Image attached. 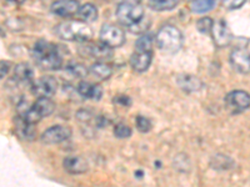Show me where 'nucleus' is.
Listing matches in <instances>:
<instances>
[{"mask_svg":"<svg viewBox=\"0 0 250 187\" xmlns=\"http://www.w3.org/2000/svg\"><path fill=\"white\" fill-rule=\"evenodd\" d=\"M31 56L35 64L43 70H59L62 65V57L58 45L39 40L31 48Z\"/></svg>","mask_w":250,"mask_h":187,"instance_id":"1","label":"nucleus"},{"mask_svg":"<svg viewBox=\"0 0 250 187\" xmlns=\"http://www.w3.org/2000/svg\"><path fill=\"white\" fill-rule=\"evenodd\" d=\"M55 33L60 39L66 40V41H79V43H85L93 37L91 29L83 20L82 21L71 20V21L60 23L55 28Z\"/></svg>","mask_w":250,"mask_h":187,"instance_id":"2","label":"nucleus"},{"mask_svg":"<svg viewBox=\"0 0 250 187\" xmlns=\"http://www.w3.org/2000/svg\"><path fill=\"white\" fill-rule=\"evenodd\" d=\"M156 45L165 53H176L182 49L184 43L183 33L173 25H165L159 29L155 35Z\"/></svg>","mask_w":250,"mask_h":187,"instance_id":"3","label":"nucleus"},{"mask_svg":"<svg viewBox=\"0 0 250 187\" xmlns=\"http://www.w3.org/2000/svg\"><path fill=\"white\" fill-rule=\"evenodd\" d=\"M144 17V8L140 4H119L118 5V21L126 29L130 28L134 24L139 23Z\"/></svg>","mask_w":250,"mask_h":187,"instance_id":"4","label":"nucleus"},{"mask_svg":"<svg viewBox=\"0 0 250 187\" xmlns=\"http://www.w3.org/2000/svg\"><path fill=\"white\" fill-rule=\"evenodd\" d=\"M225 106L231 113H242L250 108V95L244 90H234L225 96Z\"/></svg>","mask_w":250,"mask_h":187,"instance_id":"5","label":"nucleus"},{"mask_svg":"<svg viewBox=\"0 0 250 187\" xmlns=\"http://www.w3.org/2000/svg\"><path fill=\"white\" fill-rule=\"evenodd\" d=\"M100 41L111 48H119L125 43V34L124 31L119 26L111 25V24H105L103 25L100 30Z\"/></svg>","mask_w":250,"mask_h":187,"instance_id":"6","label":"nucleus"},{"mask_svg":"<svg viewBox=\"0 0 250 187\" xmlns=\"http://www.w3.org/2000/svg\"><path fill=\"white\" fill-rule=\"evenodd\" d=\"M71 136V130L68 126H62V125H54L51 128L46 129L42 136L40 141L45 145H57L60 142L65 141Z\"/></svg>","mask_w":250,"mask_h":187,"instance_id":"7","label":"nucleus"},{"mask_svg":"<svg viewBox=\"0 0 250 187\" xmlns=\"http://www.w3.org/2000/svg\"><path fill=\"white\" fill-rule=\"evenodd\" d=\"M58 81L53 76H43L31 84V93L38 97H51L55 95Z\"/></svg>","mask_w":250,"mask_h":187,"instance_id":"8","label":"nucleus"},{"mask_svg":"<svg viewBox=\"0 0 250 187\" xmlns=\"http://www.w3.org/2000/svg\"><path fill=\"white\" fill-rule=\"evenodd\" d=\"M230 64L234 70L240 74L250 73V53L245 48H235L230 53Z\"/></svg>","mask_w":250,"mask_h":187,"instance_id":"9","label":"nucleus"},{"mask_svg":"<svg viewBox=\"0 0 250 187\" xmlns=\"http://www.w3.org/2000/svg\"><path fill=\"white\" fill-rule=\"evenodd\" d=\"M211 37H213L215 45L219 48H225L233 40V35H231L230 30H229L224 20H219V21L214 23L213 29H211Z\"/></svg>","mask_w":250,"mask_h":187,"instance_id":"10","label":"nucleus"},{"mask_svg":"<svg viewBox=\"0 0 250 187\" xmlns=\"http://www.w3.org/2000/svg\"><path fill=\"white\" fill-rule=\"evenodd\" d=\"M80 4L78 0H57L51 4V12L62 18H70L78 14Z\"/></svg>","mask_w":250,"mask_h":187,"instance_id":"11","label":"nucleus"},{"mask_svg":"<svg viewBox=\"0 0 250 187\" xmlns=\"http://www.w3.org/2000/svg\"><path fill=\"white\" fill-rule=\"evenodd\" d=\"M176 84L183 91L188 94L198 93L204 88V82L195 75L180 74L176 76Z\"/></svg>","mask_w":250,"mask_h":187,"instance_id":"12","label":"nucleus"},{"mask_svg":"<svg viewBox=\"0 0 250 187\" xmlns=\"http://www.w3.org/2000/svg\"><path fill=\"white\" fill-rule=\"evenodd\" d=\"M153 60V51H135L130 56V66L137 73H144L149 69Z\"/></svg>","mask_w":250,"mask_h":187,"instance_id":"13","label":"nucleus"},{"mask_svg":"<svg viewBox=\"0 0 250 187\" xmlns=\"http://www.w3.org/2000/svg\"><path fill=\"white\" fill-rule=\"evenodd\" d=\"M62 168L71 175H79L88 171V162L80 156H66L62 160Z\"/></svg>","mask_w":250,"mask_h":187,"instance_id":"14","label":"nucleus"},{"mask_svg":"<svg viewBox=\"0 0 250 187\" xmlns=\"http://www.w3.org/2000/svg\"><path fill=\"white\" fill-rule=\"evenodd\" d=\"M77 90L80 96L94 100V101H99L104 93L102 86L98 84H90L88 81H80L77 86Z\"/></svg>","mask_w":250,"mask_h":187,"instance_id":"15","label":"nucleus"},{"mask_svg":"<svg viewBox=\"0 0 250 187\" xmlns=\"http://www.w3.org/2000/svg\"><path fill=\"white\" fill-rule=\"evenodd\" d=\"M15 131L21 139L26 140V141H31L37 136V129H35L34 124L28 122L20 115H18L15 119Z\"/></svg>","mask_w":250,"mask_h":187,"instance_id":"16","label":"nucleus"},{"mask_svg":"<svg viewBox=\"0 0 250 187\" xmlns=\"http://www.w3.org/2000/svg\"><path fill=\"white\" fill-rule=\"evenodd\" d=\"M86 54L90 55L94 59L99 60V61H106V60H110L113 57V48L104 43H98L93 44V45L88 46V51Z\"/></svg>","mask_w":250,"mask_h":187,"instance_id":"17","label":"nucleus"},{"mask_svg":"<svg viewBox=\"0 0 250 187\" xmlns=\"http://www.w3.org/2000/svg\"><path fill=\"white\" fill-rule=\"evenodd\" d=\"M14 79L20 84L31 85L34 82L33 81L34 80V70L29 64H25V62L18 64L14 69Z\"/></svg>","mask_w":250,"mask_h":187,"instance_id":"18","label":"nucleus"},{"mask_svg":"<svg viewBox=\"0 0 250 187\" xmlns=\"http://www.w3.org/2000/svg\"><path fill=\"white\" fill-rule=\"evenodd\" d=\"M33 108H34V110L39 113L40 117L43 119V117L49 116V115H51V113L54 112L55 104L51 101L50 97H38L37 101H35L34 105H33Z\"/></svg>","mask_w":250,"mask_h":187,"instance_id":"19","label":"nucleus"},{"mask_svg":"<svg viewBox=\"0 0 250 187\" xmlns=\"http://www.w3.org/2000/svg\"><path fill=\"white\" fill-rule=\"evenodd\" d=\"M90 73L99 80H106L113 74V69L110 65H108L105 61H98L94 62L90 66Z\"/></svg>","mask_w":250,"mask_h":187,"instance_id":"20","label":"nucleus"},{"mask_svg":"<svg viewBox=\"0 0 250 187\" xmlns=\"http://www.w3.org/2000/svg\"><path fill=\"white\" fill-rule=\"evenodd\" d=\"M79 17L83 21H85V23H93L95 20L98 19V8L94 4L91 3H86L84 5L80 6L79 10Z\"/></svg>","mask_w":250,"mask_h":187,"instance_id":"21","label":"nucleus"},{"mask_svg":"<svg viewBox=\"0 0 250 187\" xmlns=\"http://www.w3.org/2000/svg\"><path fill=\"white\" fill-rule=\"evenodd\" d=\"M210 165L211 168H215V170H229V168H231L234 166V161L229 156L218 153V155L213 156Z\"/></svg>","mask_w":250,"mask_h":187,"instance_id":"22","label":"nucleus"},{"mask_svg":"<svg viewBox=\"0 0 250 187\" xmlns=\"http://www.w3.org/2000/svg\"><path fill=\"white\" fill-rule=\"evenodd\" d=\"M216 0H193L190 3V10L195 14H205L215 6Z\"/></svg>","mask_w":250,"mask_h":187,"instance_id":"23","label":"nucleus"},{"mask_svg":"<svg viewBox=\"0 0 250 187\" xmlns=\"http://www.w3.org/2000/svg\"><path fill=\"white\" fill-rule=\"evenodd\" d=\"M180 0H148V5L156 12H168L175 8Z\"/></svg>","mask_w":250,"mask_h":187,"instance_id":"24","label":"nucleus"},{"mask_svg":"<svg viewBox=\"0 0 250 187\" xmlns=\"http://www.w3.org/2000/svg\"><path fill=\"white\" fill-rule=\"evenodd\" d=\"M65 73L68 75H70L71 77H77V79H83L88 75V69L83 64L79 62L71 61L69 62L68 65L65 66Z\"/></svg>","mask_w":250,"mask_h":187,"instance_id":"25","label":"nucleus"},{"mask_svg":"<svg viewBox=\"0 0 250 187\" xmlns=\"http://www.w3.org/2000/svg\"><path fill=\"white\" fill-rule=\"evenodd\" d=\"M154 37L151 34H144L135 41L137 51H151L153 49Z\"/></svg>","mask_w":250,"mask_h":187,"instance_id":"26","label":"nucleus"},{"mask_svg":"<svg viewBox=\"0 0 250 187\" xmlns=\"http://www.w3.org/2000/svg\"><path fill=\"white\" fill-rule=\"evenodd\" d=\"M174 168L182 171V172H188L190 170V161L188 159V156L184 153H180V155L175 156V159L173 161Z\"/></svg>","mask_w":250,"mask_h":187,"instance_id":"27","label":"nucleus"},{"mask_svg":"<svg viewBox=\"0 0 250 187\" xmlns=\"http://www.w3.org/2000/svg\"><path fill=\"white\" fill-rule=\"evenodd\" d=\"M114 135L118 139H129L131 136V129L124 122H118L114 126Z\"/></svg>","mask_w":250,"mask_h":187,"instance_id":"28","label":"nucleus"},{"mask_svg":"<svg viewBox=\"0 0 250 187\" xmlns=\"http://www.w3.org/2000/svg\"><path fill=\"white\" fill-rule=\"evenodd\" d=\"M213 25V19H210L209 17H204L196 21V29H198L202 34H209V33H211Z\"/></svg>","mask_w":250,"mask_h":187,"instance_id":"29","label":"nucleus"},{"mask_svg":"<svg viewBox=\"0 0 250 187\" xmlns=\"http://www.w3.org/2000/svg\"><path fill=\"white\" fill-rule=\"evenodd\" d=\"M149 25H150V20H149V18L145 15V17L140 20L139 23L131 25L130 28H128V30L130 31V33H133V34H142V33H145V30L148 29Z\"/></svg>","mask_w":250,"mask_h":187,"instance_id":"30","label":"nucleus"},{"mask_svg":"<svg viewBox=\"0 0 250 187\" xmlns=\"http://www.w3.org/2000/svg\"><path fill=\"white\" fill-rule=\"evenodd\" d=\"M135 124H137L138 130L143 133H146L151 130V121L143 115H138L135 119Z\"/></svg>","mask_w":250,"mask_h":187,"instance_id":"31","label":"nucleus"},{"mask_svg":"<svg viewBox=\"0 0 250 187\" xmlns=\"http://www.w3.org/2000/svg\"><path fill=\"white\" fill-rule=\"evenodd\" d=\"M245 3H247V0H222L223 6H224L225 9H228V10L240 9Z\"/></svg>","mask_w":250,"mask_h":187,"instance_id":"32","label":"nucleus"},{"mask_svg":"<svg viewBox=\"0 0 250 187\" xmlns=\"http://www.w3.org/2000/svg\"><path fill=\"white\" fill-rule=\"evenodd\" d=\"M113 102L115 105L123 106V108H129V106H131V99L128 95H117L113 99Z\"/></svg>","mask_w":250,"mask_h":187,"instance_id":"33","label":"nucleus"},{"mask_svg":"<svg viewBox=\"0 0 250 187\" xmlns=\"http://www.w3.org/2000/svg\"><path fill=\"white\" fill-rule=\"evenodd\" d=\"M77 119L82 122H89L93 120V113L88 110H79L77 112Z\"/></svg>","mask_w":250,"mask_h":187,"instance_id":"34","label":"nucleus"},{"mask_svg":"<svg viewBox=\"0 0 250 187\" xmlns=\"http://www.w3.org/2000/svg\"><path fill=\"white\" fill-rule=\"evenodd\" d=\"M109 122H110V120L106 116H104V115H100V116H98L97 119H95V124H97L98 128H106L109 125Z\"/></svg>","mask_w":250,"mask_h":187,"instance_id":"35","label":"nucleus"},{"mask_svg":"<svg viewBox=\"0 0 250 187\" xmlns=\"http://www.w3.org/2000/svg\"><path fill=\"white\" fill-rule=\"evenodd\" d=\"M9 62L6 61H1V71H0V75H1V79H3L4 76H5L6 74H8V71H9Z\"/></svg>","mask_w":250,"mask_h":187,"instance_id":"36","label":"nucleus"},{"mask_svg":"<svg viewBox=\"0 0 250 187\" xmlns=\"http://www.w3.org/2000/svg\"><path fill=\"white\" fill-rule=\"evenodd\" d=\"M118 4H139L142 0H115Z\"/></svg>","mask_w":250,"mask_h":187,"instance_id":"37","label":"nucleus"},{"mask_svg":"<svg viewBox=\"0 0 250 187\" xmlns=\"http://www.w3.org/2000/svg\"><path fill=\"white\" fill-rule=\"evenodd\" d=\"M9 1H12V3H15V4H23L25 0H9Z\"/></svg>","mask_w":250,"mask_h":187,"instance_id":"38","label":"nucleus"},{"mask_svg":"<svg viewBox=\"0 0 250 187\" xmlns=\"http://www.w3.org/2000/svg\"><path fill=\"white\" fill-rule=\"evenodd\" d=\"M137 175H138V177H142L143 172H142V171H138V172H137Z\"/></svg>","mask_w":250,"mask_h":187,"instance_id":"39","label":"nucleus"},{"mask_svg":"<svg viewBox=\"0 0 250 187\" xmlns=\"http://www.w3.org/2000/svg\"><path fill=\"white\" fill-rule=\"evenodd\" d=\"M191 1H193V0H191Z\"/></svg>","mask_w":250,"mask_h":187,"instance_id":"40","label":"nucleus"}]
</instances>
